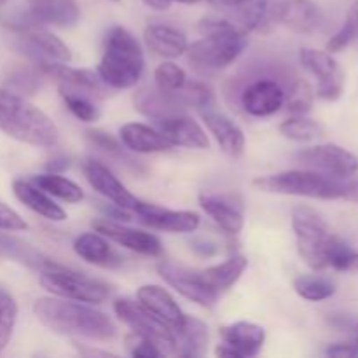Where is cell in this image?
<instances>
[{
  "instance_id": "obj_1",
  "label": "cell",
  "mask_w": 358,
  "mask_h": 358,
  "mask_svg": "<svg viewBox=\"0 0 358 358\" xmlns=\"http://www.w3.org/2000/svg\"><path fill=\"white\" fill-rule=\"evenodd\" d=\"M34 313L42 325L56 334L103 343L117 336V327L107 315L77 301L41 297L35 301Z\"/></svg>"
},
{
  "instance_id": "obj_2",
  "label": "cell",
  "mask_w": 358,
  "mask_h": 358,
  "mask_svg": "<svg viewBox=\"0 0 358 358\" xmlns=\"http://www.w3.org/2000/svg\"><path fill=\"white\" fill-rule=\"evenodd\" d=\"M203 38L187 45V56L196 66L222 70L233 65L248 44V34L233 20L205 16L198 24Z\"/></svg>"
},
{
  "instance_id": "obj_3",
  "label": "cell",
  "mask_w": 358,
  "mask_h": 358,
  "mask_svg": "<svg viewBox=\"0 0 358 358\" xmlns=\"http://www.w3.org/2000/svg\"><path fill=\"white\" fill-rule=\"evenodd\" d=\"M0 131L17 142L45 149L55 147L59 140L55 121L20 93L9 90H0Z\"/></svg>"
},
{
  "instance_id": "obj_4",
  "label": "cell",
  "mask_w": 358,
  "mask_h": 358,
  "mask_svg": "<svg viewBox=\"0 0 358 358\" xmlns=\"http://www.w3.org/2000/svg\"><path fill=\"white\" fill-rule=\"evenodd\" d=\"M145 58L140 42L124 27H112L105 37L98 76L110 90H129L140 83Z\"/></svg>"
},
{
  "instance_id": "obj_5",
  "label": "cell",
  "mask_w": 358,
  "mask_h": 358,
  "mask_svg": "<svg viewBox=\"0 0 358 358\" xmlns=\"http://www.w3.org/2000/svg\"><path fill=\"white\" fill-rule=\"evenodd\" d=\"M259 191L273 194L303 196L313 199H338L346 192V185L341 178L320 173L315 170H292L275 175H264L254 180Z\"/></svg>"
},
{
  "instance_id": "obj_6",
  "label": "cell",
  "mask_w": 358,
  "mask_h": 358,
  "mask_svg": "<svg viewBox=\"0 0 358 358\" xmlns=\"http://www.w3.org/2000/svg\"><path fill=\"white\" fill-rule=\"evenodd\" d=\"M292 229L301 259L315 271L327 269V248L334 234L324 217L311 206L297 205L292 210Z\"/></svg>"
},
{
  "instance_id": "obj_7",
  "label": "cell",
  "mask_w": 358,
  "mask_h": 358,
  "mask_svg": "<svg viewBox=\"0 0 358 358\" xmlns=\"http://www.w3.org/2000/svg\"><path fill=\"white\" fill-rule=\"evenodd\" d=\"M41 285L52 296L77 303L100 304L110 296V287L105 282L72 271L62 264L41 271Z\"/></svg>"
},
{
  "instance_id": "obj_8",
  "label": "cell",
  "mask_w": 358,
  "mask_h": 358,
  "mask_svg": "<svg viewBox=\"0 0 358 358\" xmlns=\"http://www.w3.org/2000/svg\"><path fill=\"white\" fill-rule=\"evenodd\" d=\"M114 311L133 332L150 339L163 355H177V334L161 318L150 313L138 299L122 297L114 303Z\"/></svg>"
},
{
  "instance_id": "obj_9",
  "label": "cell",
  "mask_w": 358,
  "mask_h": 358,
  "mask_svg": "<svg viewBox=\"0 0 358 358\" xmlns=\"http://www.w3.org/2000/svg\"><path fill=\"white\" fill-rule=\"evenodd\" d=\"M34 62L37 63V66L45 76L58 80V86L76 91V93L86 94V96L93 98V100L94 98L103 100V98L110 94V87L101 80V77L94 70L73 69V66L66 65V63L52 62V59L42 58V56H35Z\"/></svg>"
},
{
  "instance_id": "obj_10",
  "label": "cell",
  "mask_w": 358,
  "mask_h": 358,
  "mask_svg": "<svg viewBox=\"0 0 358 358\" xmlns=\"http://www.w3.org/2000/svg\"><path fill=\"white\" fill-rule=\"evenodd\" d=\"M294 159L304 168L331 175L336 178L353 177L358 171V157L350 150L336 145V143H324L299 150Z\"/></svg>"
},
{
  "instance_id": "obj_11",
  "label": "cell",
  "mask_w": 358,
  "mask_h": 358,
  "mask_svg": "<svg viewBox=\"0 0 358 358\" xmlns=\"http://www.w3.org/2000/svg\"><path fill=\"white\" fill-rule=\"evenodd\" d=\"M299 59L301 65L318 79L317 93H315L318 98L327 101H336L341 98L345 90V76L331 52L304 48L301 49Z\"/></svg>"
},
{
  "instance_id": "obj_12",
  "label": "cell",
  "mask_w": 358,
  "mask_h": 358,
  "mask_svg": "<svg viewBox=\"0 0 358 358\" xmlns=\"http://www.w3.org/2000/svg\"><path fill=\"white\" fill-rule=\"evenodd\" d=\"M157 273L161 278L173 287L178 294L185 297V299L192 301V303L199 304V306L210 308L219 301L220 294L210 289L201 278L199 269L185 268V266L173 264V262L163 261L157 264Z\"/></svg>"
},
{
  "instance_id": "obj_13",
  "label": "cell",
  "mask_w": 358,
  "mask_h": 358,
  "mask_svg": "<svg viewBox=\"0 0 358 358\" xmlns=\"http://www.w3.org/2000/svg\"><path fill=\"white\" fill-rule=\"evenodd\" d=\"M14 30L17 31V37L21 38L31 58L42 56V58L62 63H69L72 59L69 45L62 38L56 37L52 31H49L45 24L35 23L21 16V20L14 24Z\"/></svg>"
},
{
  "instance_id": "obj_14",
  "label": "cell",
  "mask_w": 358,
  "mask_h": 358,
  "mask_svg": "<svg viewBox=\"0 0 358 358\" xmlns=\"http://www.w3.org/2000/svg\"><path fill=\"white\" fill-rule=\"evenodd\" d=\"M222 343L217 346L215 353L227 358L257 357L266 341V331L254 322H236L224 325L219 331Z\"/></svg>"
},
{
  "instance_id": "obj_15",
  "label": "cell",
  "mask_w": 358,
  "mask_h": 358,
  "mask_svg": "<svg viewBox=\"0 0 358 358\" xmlns=\"http://www.w3.org/2000/svg\"><path fill=\"white\" fill-rule=\"evenodd\" d=\"M133 212L140 219V222L145 224L147 227L156 231H164V233H192L199 227V215L189 210H170L163 208L154 203H145L136 199Z\"/></svg>"
},
{
  "instance_id": "obj_16",
  "label": "cell",
  "mask_w": 358,
  "mask_h": 358,
  "mask_svg": "<svg viewBox=\"0 0 358 358\" xmlns=\"http://www.w3.org/2000/svg\"><path fill=\"white\" fill-rule=\"evenodd\" d=\"M93 227L96 233L103 234L114 243L136 252V254L147 255V257H159L163 254V245H161L159 238L147 233V231L133 229V227L121 224L119 220L107 219V217L93 220Z\"/></svg>"
},
{
  "instance_id": "obj_17",
  "label": "cell",
  "mask_w": 358,
  "mask_h": 358,
  "mask_svg": "<svg viewBox=\"0 0 358 358\" xmlns=\"http://www.w3.org/2000/svg\"><path fill=\"white\" fill-rule=\"evenodd\" d=\"M80 168H83V173L86 177V180L90 182V185L98 194L107 198L114 205L122 206L126 210H133L136 198L103 163H100L94 157H84L80 161Z\"/></svg>"
},
{
  "instance_id": "obj_18",
  "label": "cell",
  "mask_w": 358,
  "mask_h": 358,
  "mask_svg": "<svg viewBox=\"0 0 358 358\" xmlns=\"http://www.w3.org/2000/svg\"><path fill=\"white\" fill-rule=\"evenodd\" d=\"M199 205L205 210L206 215L213 219V222L226 231L227 234L241 233L245 224L243 217V201L240 196L236 194H210V192H203L198 198Z\"/></svg>"
},
{
  "instance_id": "obj_19",
  "label": "cell",
  "mask_w": 358,
  "mask_h": 358,
  "mask_svg": "<svg viewBox=\"0 0 358 358\" xmlns=\"http://www.w3.org/2000/svg\"><path fill=\"white\" fill-rule=\"evenodd\" d=\"M285 105V90L276 80L259 79L241 93V107L254 117H269Z\"/></svg>"
},
{
  "instance_id": "obj_20",
  "label": "cell",
  "mask_w": 358,
  "mask_h": 358,
  "mask_svg": "<svg viewBox=\"0 0 358 358\" xmlns=\"http://www.w3.org/2000/svg\"><path fill=\"white\" fill-rule=\"evenodd\" d=\"M273 17L297 34H311L322 23V13L313 0H282L276 3Z\"/></svg>"
},
{
  "instance_id": "obj_21",
  "label": "cell",
  "mask_w": 358,
  "mask_h": 358,
  "mask_svg": "<svg viewBox=\"0 0 358 358\" xmlns=\"http://www.w3.org/2000/svg\"><path fill=\"white\" fill-rule=\"evenodd\" d=\"M157 129L173 147H187V149H208L210 140L205 129L196 119L185 114L170 115L156 121Z\"/></svg>"
},
{
  "instance_id": "obj_22",
  "label": "cell",
  "mask_w": 358,
  "mask_h": 358,
  "mask_svg": "<svg viewBox=\"0 0 358 358\" xmlns=\"http://www.w3.org/2000/svg\"><path fill=\"white\" fill-rule=\"evenodd\" d=\"M135 108L140 114L159 121V119L170 117V115L184 114L185 105L178 98V94L171 91L161 90L159 86H142L133 94Z\"/></svg>"
},
{
  "instance_id": "obj_23",
  "label": "cell",
  "mask_w": 358,
  "mask_h": 358,
  "mask_svg": "<svg viewBox=\"0 0 358 358\" xmlns=\"http://www.w3.org/2000/svg\"><path fill=\"white\" fill-rule=\"evenodd\" d=\"M199 112H201V119L208 128L210 135L219 143L220 150L231 157H240L245 150L243 129L233 119L215 110L213 107L203 108Z\"/></svg>"
},
{
  "instance_id": "obj_24",
  "label": "cell",
  "mask_w": 358,
  "mask_h": 358,
  "mask_svg": "<svg viewBox=\"0 0 358 358\" xmlns=\"http://www.w3.org/2000/svg\"><path fill=\"white\" fill-rule=\"evenodd\" d=\"M136 299L142 303L150 313L156 315L157 318L164 322L168 327H171L177 334L178 329L184 324L185 313L180 310L177 301L173 299L166 289L159 285H143L136 292Z\"/></svg>"
},
{
  "instance_id": "obj_25",
  "label": "cell",
  "mask_w": 358,
  "mask_h": 358,
  "mask_svg": "<svg viewBox=\"0 0 358 358\" xmlns=\"http://www.w3.org/2000/svg\"><path fill=\"white\" fill-rule=\"evenodd\" d=\"M73 252L83 261L100 268H119L124 257L100 233H84L73 241Z\"/></svg>"
},
{
  "instance_id": "obj_26",
  "label": "cell",
  "mask_w": 358,
  "mask_h": 358,
  "mask_svg": "<svg viewBox=\"0 0 358 358\" xmlns=\"http://www.w3.org/2000/svg\"><path fill=\"white\" fill-rule=\"evenodd\" d=\"M147 49L161 58H178L187 51V37L184 31L170 24H149L143 31Z\"/></svg>"
},
{
  "instance_id": "obj_27",
  "label": "cell",
  "mask_w": 358,
  "mask_h": 358,
  "mask_svg": "<svg viewBox=\"0 0 358 358\" xmlns=\"http://www.w3.org/2000/svg\"><path fill=\"white\" fill-rule=\"evenodd\" d=\"M122 145L128 150L138 154H154V152H168L173 149L170 142L163 136V133L157 128L142 124V122H128L119 131Z\"/></svg>"
},
{
  "instance_id": "obj_28",
  "label": "cell",
  "mask_w": 358,
  "mask_h": 358,
  "mask_svg": "<svg viewBox=\"0 0 358 358\" xmlns=\"http://www.w3.org/2000/svg\"><path fill=\"white\" fill-rule=\"evenodd\" d=\"M13 191L14 196L23 203L27 208H30L31 212L38 213L44 219L52 220V222H63L66 220V212L58 205V203L52 201L49 198L48 192H44L42 189H38L37 185L31 184L30 180H24V178H17L13 182Z\"/></svg>"
},
{
  "instance_id": "obj_29",
  "label": "cell",
  "mask_w": 358,
  "mask_h": 358,
  "mask_svg": "<svg viewBox=\"0 0 358 358\" xmlns=\"http://www.w3.org/2000/svg\"><path fill=\"white\" fill-rule=\"evenodd\" d=\"M23 17L41 24L72 28L79 21L80 9L76 0H45V3H42L41 7H34V9L28 7Z\"/></svg>"
},
{
  "instance_id": "obj_30",
  "label": "cell",
  "mask_w": 358,
  "mask_h": 358,
  "mask_svg": "<svg viewBox=\"0 0 358 358\" xmlns=\"http://www.w3.org/2000/svg\"><path fill=\"white\" fill-rule=\"evenodd\" d=\"M248 261L243 255H233L220 264L210 266V268L199 269L201 278L206 285L215 292L222 294L224 290L231 289L247 269Z\"/></svg>"
},
{
  "instance_id": "obj_31",
  "label": "cell",
  "mask_w": 358,
  "mask_h": 358,
  "mask_svg": "<svg viewBox=\"0 0 358 358\" xmlns=\"http://www.w3.org/2000/svg\"><path fill=\"white\" fill-rule=\"evenodd\" d=\"M0 254L14 259V261L21 262V264L28 266V268L37 269V271H45V269L59 266L58 262H52L51 259L45 257L44 254H41L37 248L28 245L27 241L3 233H0Z\"/></svg>"
},
{
  "instance_id": "obj_32",
  "label": "cell",
  "mask_w": 358,
  "mask_h": 358,
  "mask_svg": "<svg viewBox=\"0 0 358 358\" xmlns=\"http://www.w3.org/2000/svg\"><path fill=\"white\" fill-rule=\"evenodd\" d=\"M208 345V329L201 320L185 315L184 324L177 331V355L201 357Z\"/></svg>"
},
{
  "instance_id": "obj_33",
  "label": "cell",
  "mask_w": 358,
  "mask_h": 358,
  "mask_svg": "<svg viewBox=\"0 0 358 358\" xmlns=\"http://www.w3.org/2000/svg\"><path fill=\"white\" fill-rule=\"evenodd\" d=\"M28 180L44 192H48L49 196H55V198L62 199L65 203H72L73 205V203H79L84 199L83 189L76 182L69 180V178L62 177L58 173H52V171L42 175H31Z\"/></svg>"
},
{
  "instance_id": "obj_34",
  "label": "cell",
  "mask_w": 358,
  "mask_h": 358,
  "mask_svg": "<svg viewBox=\"0 0 358 358\" xmlns=\"http://www.w3.org/2000/svg\"><path fill=\"white\" fill-rule=\"evenodd\" d=\"M280 133L294 142L308 143L325 136V128L313 119H308L304 115H294L280 124Z\"/></svg>"
},
{
  "instance_id": "obj_35",
  "label": "cell",
  "mask_w": 358,
  "mask_h": 358,
  "mask_svg": "<svg viewBox=\"0 0 358 358\" xmlns=\"http://www.w3.org/2000/svg\"><path fill=\"white\" fill-rule=\"evenodd\" d=\"M294 289L303 299L318 303L336 294V285L332 280L318 275H301L294 280Z\"/></svg>"
},
{
  "instance_id": "obj_36",
  "label": "cell",
  "mask_w": 358,
  "mask_h": 358,
  "mask_svg": "<svg viewBox=\"0 0 358 358\" xmlns=\"http://www.w3.org/2000/svg\"><path fill=\"white\" fill-rule=\"evenodd\" d=\"M236 7V20L234 23L240 24L247 34L252 30H261L262 24L268 17V0H245L238 3Z\"/></svg>"
},
{
  "instance_id": "obj_37",
  "label": "cell",
  "mask_w": 358,
  "mask_h": 358,
  "mask_svg": "<svg viewBox=\"0 0 358 358\" xmlns=\"http://www.w3.org/2000/svg\"><path fill=\"white\" fill-rule=\"evenodd\" d=\"M59 96L65 101L66 108L76 115L79 121L83 122H94L100 117V108L94 105L93 98L86 96V94L76 93V91H70L66 87L58 86Z\"/></svg>"
},
{
  "instance_id": "obj_38",
  "label": "cell",
  "mask_w": 358,
  "mask_h": 358,
  "mask_svg": "<svg viewBox=\"0 0 358 358\" xmlns=\"http://www.w3.org/2000/svg\"><path fill=\"white\" fill-rule=\"evenodd\" d=\"M315 100V91L311 84L304 79H296L285 91V107L289 114L304 115L311 110Z\"/></svg>"
},
{
  "instance_id": "obj_39",
  "label": "cell",
  "mask_w": 358,
  "mask_h": 358,
  "mask_svg": "<svg viewBox=\"0 0 358 358\" xmlns=\"http://www.w3.org/2000/svg\"><path fill=\"white\" fill-rule=\"evenodd\" d=\"M327 268L338 271H358V252L334 234L327 248Z\"/></svg>"
},
{
  "instance_id": "obj_40",
  "label": "cell",
  "mask_w": 358,
  "mask_h": 358,
  "mask_svg": "<svg viewBox=\"0 0 358 358\" xmlns=\"http://www.w3.org/2000/svg\"><path fill=\"white\" fill-rule=\"evenodd\" d=\"M175 93L178 94L185 108L194 107L198 110H203V108L213 107V103H215L213 91L206 84L198 83V80H185L184 86L175 91Z\"/></svg>"
},
{
  "instance_id": "obj_41",
  "label": "cell",
  "mask_w": 358,
  "mask_h": 358,
  "mask_svg": "<svg viewBox=\"0 0 358 358\" xmlns=\"http://www.w3.org/2000/svg\"><path fill=\"white\" fill-rule=\"evenodd\" d=\"M17 320V304L7 290L0 289V353L6 350L13 338L14 325Z\"/></svg>"
},
{
  "instance_id": "obj_42",
  "label": "cell",
  "mask_w": 358,
  "mask_h": 358,
  "mask_svg": "<svg viewBox=\"0 0 358 358\" xmlns=\"http://www.w3.org/2000/svg\"><path fill=\"white\" fill-rule=\"evenodd\" d=\"M86 138L91 145L94 147L96 150H100L101 154L108 157H115V159H122V161H128L131 166H135V161L126 154L124 145L122 142H119L117 138L110 135V133H105L101 129H90L86 131Z\"/></svg>"
},
{
  "instance_id": "obj_43",
  "label": "cell",
  "mask_w": 358,
  "mask_h": 358,
  "mask_svg": "<svg viewBox=\"0 0 358 358\" xmlns=\"http://www.w3.org/2000/svg\"><path fill=\"white\" fill-rule=\"evenodd\" d=\"M358 37V0L350 7L348 16H346L345 24L336 35H332L331 41L327 42L329 52H339L348 48L353 41Z\"/></svg>"
},
{
  "instance_id": "obj_44",
  "label": "cell",
  "mask_w": 358,
  "mask_h": 358,
  "mask_svg": "<svg viewBox=\"0 0 358 358\" xmlns=\"http://www.w3.org/2000/svg\"><path fill=\"white\" fill-rule=\"evenodd\" d=\"M154 80H156V86H159L164 91H177L187 80V73L182 66H178L173 62H164L154 72Z\"/></svg>"
},
{
  "instance_id": "obj_45",
  "label": "cell",
  "mask_w": 358,
  "mask_h": 358,
  "mask_svg": "<svg viewBox=\"0 0 358 358\" xmlns=\"http://www.w3.org/2000/svg\"><path fill=\"white\" fill-rule=\"evenodd\" d=\"M126 348H128L129 355L135 358H157L163 357V352L154 345L150 339L143 338V336L136 334L131 331V334L126 336Z\"/></svg>"
},
{
  "instance_id": "obj_46",
  "label": "cell",
  "mask_w": 358,
  "mask_h": 358,
  "mask_svg": "<svg viewBox=\"0 0 358 358\" xmlns=\"http://www.w3.org/2000/svg\"><path fill=\"white\" fill-rule=\"evenodd\" d=\"M9 86L24 94H31L38 87V76L30 69L14 70L9 77Z\"/></svg>"
},
{
  "instance_id": "obj_47",
  "label": "cell",
  "mask_w": 358,
  "mask_h": 358,
  "mask_svg": "<svg viewBox=\"0 0 358 358\" xmlns=\"http://www.w3.org/2000/svg\"><path fill=\"white\" fill-rule=\"evenodd\" d=\"M28 229V224L23 217L10 208L9 205L0 201V231H24Z\"/></svg>"
},
{
  "instance_id": "obj_48",
  "label": "cell",
  "mask_w": 358,
  "mask_h": 358,
  "mask_svg": "<svg viewBox=\"0 0 358 358\" xmlns=\"http://www.w3.org/2000/svg\"><path fill=\"white\" fill-rule=\"evenodd\" d=\"M191 245L192 250L201 255V257H213V255L219 254V247L213 241L205 240V238H196V240L191 241Z\"/></svg>"
},
{
  "instance_id": "obj_49",
  "label": "cell",
  "mask_w": 358,
  "mask_h": 358,
  "mask_svg": "<svg viewBox=\"0 0 358 358\" xmlns=\"http://www.w3.org/2000/svg\"><path fill=\"white\" fill-rule=\"evenodd\" d=\"M329 357H357L355 350H353L352 343H336L325 350Z\"/></svg>"
},
{
  "instance_id": "obj_50",
  "label": "cell",
  "mask_w": 358,
  "mask_h": 358,
  "mask_svg": "<svg viewBox=\"0 0 358 358\" xmlns=\"http://www.w3.org/2000/svg\"><path fill=\"white\" fill-rule=\"evenodd\" d=\"M69 168V159L65 156H56L49 161L48 164V170L52 171V173H58V171L66 170Z\"/></svg>"
},
{
  "instance_id": "obj_51",
  "label": "cell",
  "mask_w": 358,
  "mask_h": 358,
  "mask_svg": "<svg viewBox=\"0 0 358 358\" xmlns=\"http://www.w3.org/2000/svg\"><path fill=\"white\" fill-rule=\"evenodd\" d=\"M142 2L154 10H166L171 6L170 0H142Z\"/></svg>"
},
{
  "instance_id": "obj_52",
  "label": "cell",
  "mask_w": 358,
  "mask_h": 358,
  "mask_svg": "<svg viewBox=\"0 0 358 358\" xmlns=\"http://www.w3.org/2000/svg\"><path fill=\"white\" fill-rule=\"evenodd\" d=\"M343 198L348 199V201L358 203V182H353V184L346 185V192Z\"/></svg>"
},
{
  "instance_id": "obj_53",
  "label": "cell",
  "mask_w": 358,
  "mask_h": 358,
  "mask_svg": "<svg viewBox=\"0 0 358 358\" xmlns=\"http://www.w3.org/2000/svg\"><path fill=\"white\" fill-rule=\"evenodd\" d=\"M210 3H213V6L217 7H234L238 6V3L245 2V0H208Z\"/></svg>"
},
{
  "instance_id": "obj_54",
  "label": "cell",
  "mask_w": 358,
  "mask_h": 358,
  "mask_svg": "<svg viewBox=\"0 0 358 358\" xmlns=\"http://www.w3.org/2000/svg\"><path fill=\"white\" fill-rule=\"evenodd\" d=\"M352 346H353V350H355V355L358 357V324H355L352 327Z\"/></svg>"
},
{
  "instance_id": "obj_55",
  "label": "cell",
  "mask_w": 358,
  "mask_h": 358,
  "mask_svg": "<svg viewBox=\"0 0 358 358\" xmlns=\"http://www.w3.org/2000/svg\"><path fill=\"white\" fill-rule=\"evenodd\" d=\"M171 3L173 2H178V3H185V6H194V3H199L203 2V0H170Z\"/></svg>"
},
{
  "instance_id": "obj_56",
  "label": "cell",
  "mask_w": 358,
  "mask_h": 358,
  "mask_svg": "<svg viewBox=\"0 0 358 358\" xmlns=\"http://www.w3.org/2000/svg\"><path fill=\"white\" fill-rule=\"evenodd\" d=\"M80 353H86V355H110V353L107 352H96V350H80Z\"/></svg>"
},
{
  "instance_id": "obj_57",
  "label": "cell",
  "mask_w": 358,
  "mask_h": 358,
  "mask_svg": "<svg viewBox=\"0 0 358 358\" xmlns=\"http://www.w3.org/2000/svg\"><path fill=\"white\" fill-rule=\"evenodd\" d=\"M27 2H28V7L34 9V7H41L42 3H45V0H27Z\"/></svg>"
},
{
  "instance_id": "obj_58",
  "label": "cell",
  "mask_w": 358,
  "mask_h": 358,
  "mask_svg": "<svg viewBox=\"0 0 358 358\" xmlns=\"http://www.w3.org/2000/svg\"><path fill=\"white\" fill-rule=\"evenodd\" d=\"M6 2H7V0H0V6H3Z\"/></svg>"
},
{
  "instance_id": "obj_59",
  "label": "cell",
  "mask_w": 358,
  "mask_h": 358,
  "mask_svg": "<svg viewBox=\"0 0 358 358\" xmlns=\"http://www.w3.org/2000/svg\"><path fill=\"white\" fill-rule=\"evenodd\" d=\"M110 2H121V0H110Z\"/></svg>"
}]
</instances>
